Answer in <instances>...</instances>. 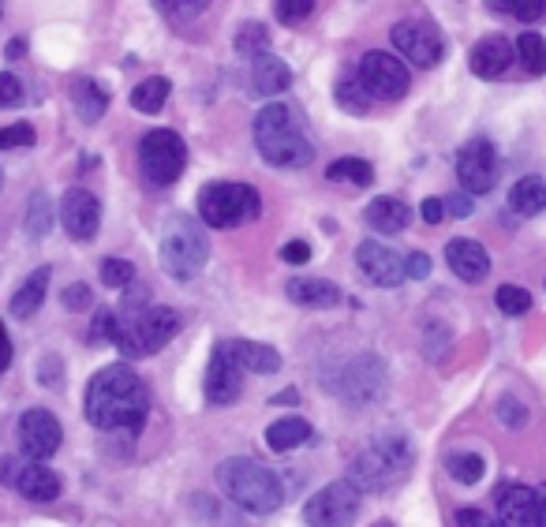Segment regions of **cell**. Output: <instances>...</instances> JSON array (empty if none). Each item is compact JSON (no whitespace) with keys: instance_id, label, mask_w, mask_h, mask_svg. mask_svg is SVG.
<instances>
[{"instance_id":"6da1fadb","label":"cell","mask_w":546,"mask_h":527,"mask_svg":"<svg viewBox=\"0 0 546 527\" xmlns=\"http://www.w3.org/2000/svg\"><path fill=\"white\" fill-rule=\"evenodd\" d=\"M150 412V393L139 374L113 363V367H101L87 385V397H83V415L87 423L101 434H139Z\"/></svg>"},{"instance_id":"7a4b0ae2","label":"cell","mask_w":546,"mask_h":527,"mask_svg":"<svg viewBox=\"0 0 546 527\" xmlns=\"http://www.w3.org/2000/svg\"><path fill=\"white\" fill-rule=\"evenodd\" d=\"M146 288H131L124 300V314H113V344L124 359L154 356L176 337L180 318L173 307H154Z\"/></svg>"},{"instance_id":"3957f363","label":"cell","mask_w":546,"mask_h":527,"mask_svg":"<svg viewBox=\"0 0 546 527\" xmlns=\"http://www.w3.org/2000/svg\"><path fill=\"white\" fill-rule=\"evenodd\" d=\"M255 146L262 161H270L277 169H303L315 157V146L303 135L300 120L285 101H273L255 116Z\"/></svg>"},{"instance_id":"277c9868","label":"cell","mask_w":546,"mask_h":527,"mask_svg":"<svg viewBox=\"0 0 546 527\" xmlns=\"http://www.w3.org/2000/svg\"><path fill=\"white\" fill-rule=\"evenodd\" d=\"M217 483L225 490V498L232 505H240L247 513H277L285 501V486L266 464L251 460V456H232L217 468Z\"/></svg>"},{"instance_id":"5b68a950","label":"cell","mask_w":546,"mask_h":527,"mask_svg":"<svg viewBox=\"0 0 546 527\" xmlns=\"http://www.w3.org/2000/svg\"><path fill=\"white\" fill-rule=\"evenodd\" d=\"M412 468V445L404 434H382L371 449H363L345 471V483H352L360 494H378L389 483H397Z\"/></svg>"},{"instance_id":"8992f818","label":"cell","mask_w":546,"mask_h":527,"mask_svg":"<svg viewBox=\"0 0 546 527\" xmlns=\"http://www.w3.org/2000/svg\"><path fill=\"white\" fill-rule=\"evenodd\" d=\"M206 258H210V243H206L199 221L187 214L169 217L165 232H161V266L173 273L176 281H191L206 266Z\"/></svg>"},{"instance_id":"52a82bcc","label":"cell","mask_w":546,"mask_h":527,"mask_svg":"<svg viewBox=\"0 0 546 527\" xmlns=\"http://www.w3.org/2000/svg\"><path fill=\"white\" fill-rule=\"evenodd\" d=\"M262 210V199L255 187L247 184H206L199 191V217L210 228H236L244 221H255Z\"/></svg>"},{"instance_id":"ba28073f","label":"cell","mask_w":546,"mask_h":527,"mask_svg":"<svg viewBox=\"0 0 546 527\" xmlns=\"http://www.w3.org/2000/svg\"><path fill=\"white\" fill-rule=\"evenodd\" d=\"M184 165H187V146L176 131L169 128L146 131V139L139 143V169H143L146 184L150 187L176 184V176L184 172Z\"/></svg>"},{"instance_id":"9c48e42d","label":"cell","mask_w":546,"mask_h":527,"mask_svg":"<svg viewBox=\"0 0 546 527\" xmlns=\"http://www.w3.org/2000/svg\"><path fill=\"white\" fill-rule=\"evenodd\" d=\"M360 516V490L352 483L322 486L315 498L303 505V520L311 527H352Z\"/></svg>"},{"instance_id":"30bf717a","label":"cell","mask_w":546,"mask_h":527,"mask_svg":"<svg viewBox=\"0 0 546 527\" xmlns=\"http://www.w3.org/2000/svg\"><path fill=\"white\" fill-rule=\"evenodd\" d=\"M356 79H360L363 90L378 101H401L404 94H408V83H412V79H408V68H404L401 60L389 57V53H378V49L360 60Z\"/></svg>"},{"instance_id":"8fae6325","label":"cell","mask_w":546,"mask_h":527,"mask_svg":"<svg viewBox=\"0 0 546 527\" xmlns=\"http://www.w3.org/2000/svg\"><path fill=\"white\" fill-rule=\"evenodd\" d=\"M15 442H19L23 456H30V460H49L60 449V442H64L60 419L53 412H45V408H30V412L19 415Z\"/></svg>"},{"instance_id":"7c38bea8","label":"cell","mask_w":546,"mask_h":527,"mask_svg":"<svg viewBox=\"0 0 546 527\" xmlns=\"http://www.w3.org/2000/svg\"><path fill=\"white\" fill-rule=\"evenodd\" d=\"M393 45L401 49L404 60H412L416 68H434L442 53H446V42H442V34L434 23L427 19H404L393 27Z\"/></svg>"},{"instance_id":"4fadbf2b","label":"cell","mask_w":546,"mask_h":527,"mask_svg":"<svg viewBox=\"0 0 546 527\" xmlns=\"http://www.w3.org/2000/svg\"><path fill=\"white\" fill-rule=\"evenodd\" d=\"M457 180L468 195H487L498 180V150L487 139H472L457 154Z\"/></svg>"},{"instance_id":"5bb4252c","label":"cell","mask_w":546,"mask_h":527,"mask_svg":"<svg viewBox=\"0 0 546 527\" xmlns=\"http://www.w3.org/2000/svg\"><path fill=\"white\" fill-rule=\"evenodd\" d=\"M240 363L232 356L229 341H221L214 348V356H210V367H206V385H202V393L210 404L217 408H225V404H236L240 393H244V378H240Z\"/></svg>"},{"instance_id":"9a60e30c","label":"cell","mask_w":546,"mask_h":527,"mask_svg":"<svg viewBox=\"0 0 546 527\" xmlns=\"http://www.w3.org/2000/svg\"><path fill=\"white\" fill-rule=\"evenodd\" d=\"M60 225L72 240H94L101 228V202L87 187H72L60 199Z\"/></svg>"},{"instance_id":"2e32d148","label":"cell","mask_w":546,"mask_h":527,"mask_svg":"<svg viewBox=\"0 0 546 527\" xmlns=\"http://www.w3.org/2000/svg\"><path fill=\"white\" fill-rule=\"evenodd\" d=\"M356 262H360L363 277L378 288H397L401 281H408V270H404V258L397 251H389L386 243L378 240H363L356 247Z\"/></svg>"},{"instance_id":"e0dca14e","label":"cell","mask_w":546,"mask_h":527,"mask_svg":"<svg viewBox=\"0 0 546 527\" xmlns=\"http://www.w3.org/2000/svg\"><path fill=\"white\" fill-rule=\"evenodd\" d=\"M386 385V367L378 356H356L341 374V397L356 400V404H367L382 393Z\"/></svg>"},{"instance_id":"ac0fdd59","label":"cell","mask_w":546,"mask_h":527,"mask_svg":"<svg viewBox=\"0 0 546 527\" xmlns=\"http://www.w3.org/2000/svg\"><path fill=\"white\" fill-rule=\"evenodd\" d=\"M494 505H498V524L502 527H539V501H535V490H528V486H498Z\"/></svg>"},{"instance_id":"d6986e66","label":"cell","mask_w":546,"mask_h":527,"mask_svg":"<svg viewBox=\"0 0 546 527\" xmlns=\"http://www.w3.org/2000/svg\"><path fill=\"white\" fill-rule=\"evenodd\" d=\"M446 262H449V270L457 273L460 281H468V285H479L490 273L487 247L479 240H464V236L446 243Z\"/></svg>"},{"instance_id":"ffe728a7","label":"cell","mask_w":546,"mask_h":527,"mask_svg":"<svg viewBox=\"0 0 546 527\" xmlns=\"http://www.w3.org/2000/svg\"><path fill=\"white\" fill-rule=\"evenodd\" d=\"M513 60H517V49L505 42V38H498V34H490L483 42H475L468 64H472V72L479 75V79H498V75L509 72Z\"/></svg>"},{"instance_id":"44dd1931","label":"cell","mask_w":546,"mask_h":527,"mask_svg":"<svg viewBox=\"0 0 546 527\" xmlns=\"http://www.w3.org/2000/svg\"><path fill=\"white\" fill-rule=\"evenodd\" d=\"M12 486L30 501H53L60 494V475L57 471H49L42 460H34V464H23V468H15L12 475Z\"/></svg>"},{"instance_id":"7402d4cb","label":"cell","mask_w":546,"mask_h":527,"mask_svg":"<svg viewBox=\"0 0 546 527\" xmlns=\"http://www.w3.org/2000/svg\"><path fill=\"white\" fill-rule=\"evenodd\" d=\"M251 86H255V94H262V98L285 94L288 86H292V68H288L281 57L262 53V57H255V64H251Z\"/></svg>"},{"instance_id":"603a6c76","label":"cell","mask_w":546,"mask_h":527,"mask_svg":"<svg viewBox=\"0 0 546 527\" xmlns=\"http://www.w3.org/2000/svg\"><path fill=\"white\" fill-rule=\"evenodd\" d=\"M288 300L300 307H337L341 303V288L322 277H292L285 285Z\"/></svg>"},{"instance_id":"cb8c5ba5","label":"cell","mask_w":546,"mask_h":527,"mask_svg":"<svg viewBox=\"0 0 546 527\" xmlns=\"http://www.w3.org/2000/svg\"><path fill=\"white\" fill-rule=\"evenodd\" d=\"M367 225L374 228V232H382V236H393V232H404L408 228V221H412V210L404 206L401 199H374L371 206H367Z\"/></svg>"},{"instance_id":"d4e9b609","label":"cell","mask_w":546,"mask_h":527,"mask_svg":"<svg viewBox=\"0 0 546 527\" xmlns=\"http://www.w3.org/2000/svg\"><path fill=\"white\" fill-rule=\"evenodd\" d=\"M232 356L236 363L251 374H277L281 371V352L270 348V344H259V341H229Z\"/></svg>"},{"instance_id":"484cf974","label":"cell","mask_w":546,"mask_h":527,"mask_svg":"<svg viewBox=\"0 0 546 527\" xmlns=\"http://www.w3.org/2000/svg\"><path fill=\"white\" fill-rule=\"evenodd\" d=\"M307 438H311V423L300 419V415H285V419H277V423L266 427V445H270L273 453H292Z\"/></svg>"},{"instance_id":"4316f807","label":"cell","mask_w":546,"mask_h":527,"mask_svg":"<svg viewBox=\"0 0 546 527\" xmlns=\"http://www.w3.org/2000/svg\"><path fill=\"white\" fill-rule=\"evenodd\" d=\"M49 273H53L49 266H38L23 285L15 288V296H12L15 318H30V314H38V307H42V300H45V288H49Z\"/></svg>"},{"instance_id":"83f0119b","label":"cell","mask_w":546,"mask_h":527,"mask_svg":"<svg viewBox=\"0 0 546 527\" xmlns=\"http://www.w3.org/2000/svg\"><path fill=\"white\" fill-rule=\"evenodd\" d=\"M72 105L79 120H87V124H98L105 109H109V94L101 90L94 79H75L72 83Z\"/></svg>"},{"instance_id":"f1b7e54d","label":"cell","mask_w":546,"mask_h":527,"mask_svg":"<svg viewBox=\"0 0 546 527\" xmlns=\"http://www.w3.org/2000/svg\"><path fill=\"white\" fill-rule=\"evenodd\" d=\"M509 206H513L520 217L543 214L546 210V180H539V176H524V180H517L513 191H509Z\"/></svg>"},{"instance_id":"f546056e","label":"cell","mask_w":546,"mask_h":527,"mask_svg":"<svg viewBox=\"0 0 546 527\" xmlns=\"http://www.w3.org/2000/svg\"><path fill=\"white\" fill-rule=\"evenodd\" d=\"M169 79L165 75H154V79H143V83L131 90V105L139 109V113H161L165 109V101H169Z\"/></svg>"},{"instance_id":"4dcf8cb0","label":"cell","mask_w":546,"mask_h":527,"mask_svg":"<svg viewBox=\"0 0 546 527\" xmlns=\"http://www.w3.org/2000/svg\"><path fill=\"white\" fill-rule=\"evenodd\" d=\"M517 60L520 68L528 75H546V38L543 34H535V30H524L517 38Z\"/></svg>"},{"instance_id":"1f68e13d","label":"cell","mask_w":546,"mask_h":527,"mask_svg":"<svg viewBox=\"0 0 546 527\" xmlns=\"http://www.w3.org/2000/svg\"><path fill=\"white\" fill-rule=\"evenodd\" d=\"M23 228H27L30 240H42L45 232L53 228V202L45 191H34L27 199V217H23Z\"/></svg>"},{"instance_id":"d6a6232c","label":"cell","mask_w":546,"mask_h":527,"mask_svg":"<svg viewBox=\"0 0 546 527\" xmlns=\"http://www.w3.org/2000/svg\"><path fill=\"white\" fill-rule=\"evenodd\" d=\"M326 180H337V184H356L367 187L374 180V169L363 161V157H337L330 169H326Z\"/></svg>"},{"instance_id":"836d02e7","label":"cell","mask_w":546,"mask_h":527,"mask_svg":"<svg viewBox=\"0 0 546 527\" xmlns=\"http://www.w3.org/2000/svg\"><path fill=\"white\" fill-rule=\"evenodd\" d=\"M446 468H449V475H453L457 483L475 486L479 479H483L487 464H483V456H479V453H449Z\"/></svg>"},{"instance_id":"e575fe53","label":"cell","mask_w":546,"mask_h":527,"mask_svg":"<svg viewBox=\"0 0 546 527\" xmlns=\"http://www.w3.org/2000/svg\"><path fill=\"white\" fill-rule=\"evenodd\" d=\"M371 101L374 98L363 90L360 79H341V83H337V105H341L345 113H352V116L371 113Z\"/></svg>"},{"instance_id":"d590c367","label":"cell","mask_w":546,"mask_h":527,"mask_svg":"<svg viewBox=\"0 0 546 527\" xmlns=\"http://www.w3.org/2000/svg\"><path fill=\"white\" fill-rule=\"evenodd\" d=\"M236 49L247 53V57H262L270 49V30L262 23H247V27L236 30Z\"/></svg>"},{"instance_id":"8d00e7d4","label":"cell","mask_w":546,"mask_h":527,"mask_svg":"<svg viewBox=\"0 0 546 527\" xmlns=\"http://www.w3.org/2000/svg\"><path fill=\"white\" fill-rule=\"evenodd\" d=\"M494 303H498V311L509 314V318H520V314L532 311V296L517 285H502L494 292Z\"/></svg>"},{"instance_id":"74e56055","label":"cell","mask_w":546,"mask_h":527,"mask_svg":"<svg viewBox=\"0 0 546 527\" xmlns=\"http://www.w3.org/2000/svg\"><path fill=\"white\" fill-rule=\"evenodd\" d=\"M135 281V266L128 258H105L101 262V285L105 288H128Z\"/></svg>"},{"instance_id":"f35d334b","label":"cell","mask_w":546,"mask_h":527,"mask_svg":"<svg viewBox=\"0 0 546 527\" xmlns=\"http://www.w3.org/2000/svg\"><path fill=\"white\" fill-rule=\"evenodd\" d=\"M158 4V12L165 19H173V23H187V19H195V15L206 12V4L210 0H154Z\"/></svg>"},{"instance_id":"ab89813d","label":"cell","mask_w":546,"mask_h":527,"mask_svg":"<svg viewBox=\"0 0 546 527\" xmlns=\"http://www.w3.org/2000/svg\"><path fill=\"white\" fill-rule=\"evenodd\" d=\"M273 12L285 27H300L303 19L315 12V0H273Z\"/></svg>"},{"instance_id":"60d3db41","label":"cell","mask_w":546,"mask_h":527,"mask_svg":"<svg viewBox=\"0 0 546 527\" xmlns=\"http://www.w3.org/2000/svg\"><path fill=\"white\" fill-rule=\"evenodd\" d=\"M34 128L30 124H12V128H0V150H27L34 146Z\"/></svg>"},{"instance_id":"b9f144b4","label":"cell","mask_w":546,"mask_h":527,"mask_svg":"<svg viewBox=\"0 0 546 527\" xmlns=\"http://www.w3.org/2000/svg\"><path fill=\"white\" fill-rule=\"evenodd\" d=\"M498 419H502V427L520 430L524 423H528V408H524L517 397H502L498 400Z\"/></svg>"},{"instance_id":"7bdbcfd3","label":"cell","mask_w":546,"mask_h":527,"mask_svg":"<svg viewBox=\"0 0 546 527\" xmlns=\"http://www.w3.org/2000/svg\"><path fill=\"white\" fill-rule=\"evenodd\" d=\"M23 101V83L12 72H0V109H12Z\"/></svg>"},{"instance_id":"ee69618b","label":"cell","mask_w":546,"mask_h":527,"mask_svg":"<svg viewBox=\"0 0 546 527\" xmlns=\"http://www.w3.org/2000/svg\"><path fill=\"white\" fill-rule=\"evenodd\" d=\"M90 303H94V296H90V288L83 285V281L64 288V307H68V311H87Z\"/></svg>"},{"instance_id":"f6af8a7d","label":"cell","mask_w":546,"mask_h":527,"mask_svg":"<svg viewBox=\"0 0 546 527\" xmlns=\"http://www.w3.org/2000/svg\"><path fill=\"white\" fill-rule=\"evenodd\" d=\"M90 344H105L113 341V311H98L94 314V326H90Z\"/></svg>"},{"instance_id":"bcb514c9","label":"cell","mask_w":546,"mask_h":527,"mask_svg":"<svg viewBox=\"0 0 546 527\" xmlns=\"http://www.w3.org/2000/svg\"><path fill=\"white\" fill-rule=\"evenodd\" d=\"M513 19H520V23H539V19H546V0H517Z\"/></svg>"},{"instance_id":"7dc6e473","label":"cell","mask_w":546,"mask_h":527,"mask_svg":"<svg viewBox=\"0 0 546 527\" xmlns=\"http://www.w3.org/2000/svg\"><path fill=\"white\" fill-rule=\"evenodd\" d=\"M38 378H42V385L57 389V385L64 382V363H60V356H45L42 367H38Z\"/></svg>"},{"instance_id":"c3c4849f","label":"cell","mask_w":546,"mask_h":527,"mask_svg":"<svg viewBox=\"0 0 546 527\" xmlns=\"http://www.w3.org/2000/svg\"><path fill=\"white\" fill-rule=\"evenodd\" d=\"M457 527H502V524H498V516H487L483 509H472V505H468V509L457 513Z\"/></svg>"},{"instance_id":"681fc988","label":"cell","mask_w":546,"mask_h":527,"mask_svg":"<svg viewBox=\"0 0 546 527\" xmlns=\"http://www.w3.org/2000/svg\"><path fill=\"white\" fill-rule=\"evenodd\" d=\"M281 258H285L288 266H303V262L311 258V247H307L303 240H292V243H285V247H281Z\"/></svg>"},{"instance_id":"f907efd6","label":"cell","mask_w":546,"mask_h":527,"mask_svg":"<svg viewBox=\"0 0 546 527\" xmlns=\"http://www.w3.org/2000/svg\"><path fill=\"white\" fill-rule=\"evenodd\" d=\"M404 270H408V277H416V281H423V277L431 273V258L423 255V251H416V255L404 258Z\"/></svg>"},{"instance_id":"816d5d0a","label":"cell","mask_w":546,"mask_h":527,"mask_svg":"<svg viewBox=\"0 0 546 527\" xmlns=\"http://www.w3.org/2000/svg\"><path fill=\"white\" fill-rule=\"evenodd\" d=\"M419 214H423V221H427V225H438V221L446 217V199H423Z\"/></svg>"},{"instance_id":"f5cc1de1","label":"cell","mask_w":546,"mask_h":527,"mask_svg":"<svg viewBox=\"0 0 546 527\" xmlns=\"http://www.w3.org/2000/svg\"><path fill=\"white\" fill-rule=\"evenodd\" d=\"M472 210H475V206H472L468 195H449V199H446V214H453V217H468Z\"/></svg>"},{"instance_id":"db71d44e","label":"cell","mask_w":546,"mask_h":527,"mask_svg":"<svg viewBox=\"0 0 546 527\" xmlns=\"http://www.w3.org/2000/svg\"><path fill=\"white\" fill-rule=\"evenodd\" d=\"M8 363H12V337H8V329L0 322V374L8 371Z\"/></svg>"},{"instance_id":"11a10c76","label":"cell","mask_w":546,"mask_h":527,"mask_svg":"<svg viewBox=\"0 0 546 527\" xmlns=\"http://www.w3.org/2000/svg\"><path fill=\"white\" fill-rule=\"evenodd\" d=\"M487 8H494V12H502V15H513L517 0H487Z\"/></svg>"},{"instance_id":"9f6ffc18","label":"cell","mask_w":546,"mask_h":527,"mask_svg":"<svg viewBox=\"0 0 546 527\" xmlns=\"http://www.w3.org/2000/svg\"><path fill=\"white\" fill-rule=\"evenodd\" d=\"M535 501H539V527H546V483L535 490Z\"/></svg>"},{"instance_id":"6f0895ef","label":"cell","mask_w":546,"mask_h":527,"mask_svg":"<svg viewBox=\"0 0 546 527\" xmlns=\"http://www.w3.org/2000/svg\"><path fill=\"white\" fill-rule=\"evenodd\" d=\"M23 49H27V42H12V45H8V57H19V53H23Z\"/></svg>"},{"instance_id":"680465c9","label":"cell","mask_w":546,"mask_h":527,"mask_svg":"<svg viewBox=\"0 0 546 527\" xmlns=\"http://www.w3.org/2000/svg\"><path fill=\"white\" fill-rule=\"evenodd\" d=\"M374 527H393V524H386V520H382V524H374Z\"/></svg>"},{"instance_id":"91938a15","label":"cell","mask_w":546,"mask_h":527,"mask_svg":"<svg viewBox=\"0 0 546 527\" xmlns=\"http://www.w3.org/2000/svg\"><path fill=\"white\" fill-rule=\"evenodd\" d=\"M0 15H4V0H0Z\"/></svg>"}]
</instances>
